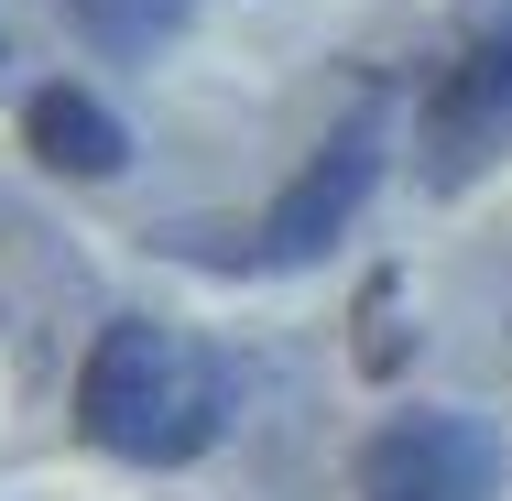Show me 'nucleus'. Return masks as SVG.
Masks as SVG:
<instances>
[{
  "mask_svg": "<svg viewBox=\"0 0 512 501\" xmlns=\"http://www.w3.org/2000/svg\"><path fill=\"white\" fill-rule=\"evenodd\" d=\"M382 153H393V109L360 99V109H349V120L306 153V164H295V186L262 207V262H273V273H316V262L349 240V218L371 207Z\"/></svg>",
  "mask_w": 512,
  "mask_h": 501,
  "instance_id": "2",
  "label": "nucleus"
},
{
  "mask_svg": "<svg viewBox=\"0 0 512 501\" xmlns=\"http://www.w3.org/2000/svg\"><path fill=\"white\" fill-rule=\"evenodd\" d=\"M77 425L131 469H186L229 436V360L164 316H109L77 371Z\"/></svg>",
  "mask_w": 512,
  "mask_h": 501,
  "instance_id": "1",
  "label": "nucleus"
},
{
  "mask_svg": "<svg viewBox=\"0 0 512 501\" xmlns=\"http://www.w3.org/2000/svg\"><path fill=\"white\" fill-rule=\"evenodd\" d=\"M22 142H33L55 175H88V186H109V175L131 164V120H120L109 99H88V88H33Z\"/></svg>",
  "mask_w": 512,
  "mask_h": 501,
  "instance_id": "5",
  "label": "nucleus"
},
{
  "mask_svg": "<svg viewBox=\"0 0 512 501\" xmlns=\"http://www.w3.org/2000/svg\"><path fill=\"white\" fill-rule=\"evenodd\" d=\"M512 153V0L480 11V33L447 55V77L425 88V186H480Z\"/></svg>",
  "mask_w": 512,
  "mask_h": 501,
  "instance_id": "3",
  "label": "nucleus"
},
{
  "mask_svg": "<svg viewBox=\"0 0 512 501\" xmlns=\"http://www.w3.org/2000/svg\"><path fill=\"white\" fill-rule=\"evenodd\" d=\"M360 501H502V436L480 414H393L360 436Z\"/></svg>",
  "mask_w": 512,
  "mask_h": 501,
  "instance_id": "4",
  "label": "nucleus"
},
{
  "mask_svg": "<svg viewBox=\"0 0 512 501\" xmlns=\"http://www.w3.org/2000/svg\"><path fill=\"white\" fill-rule=\"evenodd\" d=\"M99 55H120V66H142V55H164L175 33H186V0H55Z\"/></svg>",
  "mask_w": 512,
  "mask_h": 501,
  "instance_id": "6",
  "label": "nucleus"
}]
</instances>
